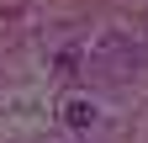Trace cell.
Masks as SVG:
<instances>
[{"instance_id":"cell-1","label":"cell","mask_w":148,"mask_h":143,"mask_svg":"<svg viewBox=\"0 0 148 143\" xmlns=\"http://www.w3.org/2000/svg\"><path fill=\"white\" fill-rule=\"evenodd\" d=\"M90 64H101V74H106V80H116V85H122V80L148 74V69H143V64H148V53H143L132 37H122V32L101 37V43H95V53H90Z\"/></svg>"},{"instance_id":"cell-2","label":"cell","mask_w":148,"mask_h":143,"mask_svg":"<svg viewBox=\"0 0 148 143\" xmlns=\"http://www.w3.org/2000/svg\"><path fill=\"white\" fill-rule=\"evenodd\" d=\"M64 122L69 127H95V106H90L85 96H69L64 101Z\"/></svg>"}]
</instances>
